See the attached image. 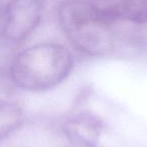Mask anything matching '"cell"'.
<instances>
[{"label": "cell", "instance_id": "cell-2", "mask_svg": "<svg viewBox=\"0 0 147 147\" xmlns=\"http://www.w3.org/2000/svg\"><path fill=\"white\" fill-rule=\"evenodd\" d=\"M57 21L73 47L90 57H106L116 51L124 31L102 21L99 5L87 0H67L57 9Z\"/></svg>", "mask_w": 147, "mask_h": 147}, {"label": "cell", "instance_id": "cell-6", "mask_svg": "<svg viewBox=\"0 0 147 147\" xmlns=\"http://www.w3.org/2000/svg\"><path fill=\"white\" fill-rule=\"evenodd\" d=\"M117 5L124 22L137 26L147 24V0H120Z\"/></svg>", "mask_w": 147, "mask_h": 147}, {"label": "cell", "instance_id": "cell-3", "mask_svg": "<svg viewBox=\"0 0 147 147\" xmlns=\"http://www.w3.org/2000/svg\"><path fill=\"white\" fill-rule=\"evenodd\" d=\"M43 16L41 0H10L0 17V39L9 47L26 40Z\"/></svg>", "mask_w": 147, "mask_h": 147}, {"label": "cell", "instance_id": "cell-1", "mask_svg": "<svg viewBox=\"0 0 147 147\" xmlns=\"http://www.w3.org/2000/svg\"><path fill=\"white\" fill-rule=\"evenodd\" d=\"M73 69L71 51L61 43L45 41L17 53L9 65L8 76L16 88L40 93L63 84Z\"/></svg>", "mask_w": 147, "mask_h": 147}, {"label": "cell", "instance_id": "cell-5", "mask_svg": "<svg viewBox=\"0 0 147 147\" xmlns=\"http://www.w3.org/2000/svg\"><path fill=\"white\" fill-rule=\"evenodd\" d=\"M24 120L22 107L11 101H0V143L20 128Z\"/></svg>", "mask_w": 147, "mask_h": 147}, {"label": "cell", "instance_id": "cell-4", "mask_svg": "<svg viewBox=\"0 0 147 147\" xmlns=\"http://www.w3.org/2000/svg\"><path fill=\"white\" fill-rule=\"evenodd\" d=\"M103 120L96 114L83 111L69 116L63 122L67 139L77 147H97L104 132Z\"/></svg>", "mask_w": 147, "mask_h": 147}]
</instances>
